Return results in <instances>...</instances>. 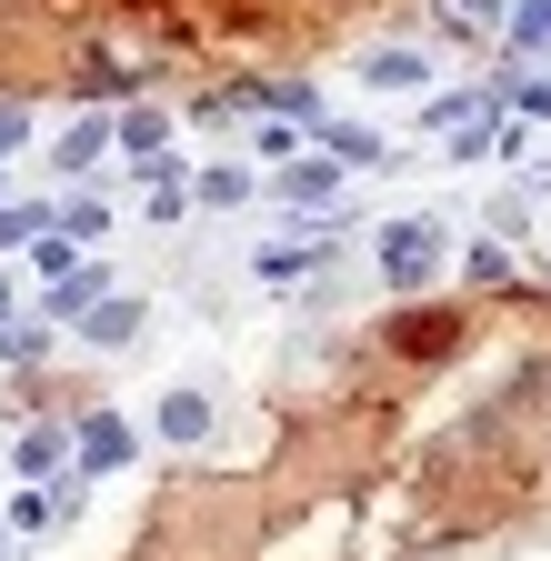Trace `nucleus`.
Listing matches in <instances>:
<instances>
[{"instance_id": "1", "label": "nucleus", "mask_w": 551, "mask_h": 561, "mask_svg": "<svg viewBox=\"0 0 551 561\" xmlns=\"http://www.w3.org/2000/svg\"><path fill=\"white\" fill-rule=\"evenodd\" d=\"M432 271H441V231H432V221H391V231H381V280L422 291Z\"/></svg>"}, {"instance_id": "2", "label": "nucleus", "mask_w": 551, "mask_h": 561, "mask_svg": "<svg viewBox=\"0 0 551 561\" xmlns=\"http://www.w3.org/2000/svg\"><path fill=\"white\" fill-rule=\"evenodd\" d=\"M451 341H461L451 311H401V321H391V351H401V362H441Z\"/></svg>"}, {"instance_id": "3", "label": "nucleus", "mask_w": 551, "mask_h": 561, "mask_svg": "<svg viewBox=\"0 0 551 561\" xmlns=\"http://www.w3.org/2000/svg\"><path fill=\"white\" fill-rule=\"evenodd\" d=\"M161 432L171 442H211V401H200V391H171L161 401Z\"/></svg>"}, {"instance_id": "4", "label": "nucleus", "mask_w": 551, "mask_h": 561, "mask_svg": "<svg viewBox=\"0 0 551 561\" xmlns=\"http://www.w3.org/2000/svg\"><path fill=\"white\" fill-rule=\"evenodd\" d=\"M91 341H101V351L141 341V301H91Z\"/></svg>"}, {"instance_id": "5", "label": "nucleus", "mask_w": 551, "mask_h": 561, "mask_svg": "<svg viewBox=\"0 0 551 561\" xmlns=\"http://www.w3.org/2000/svg\"><path fill=\"white\" fill-rule=\"evenodd\" d=\"M81 461H91V471L130 461V432H120V421H91V432H81Z\"/></svg>"}, {"instance_id": "6", "label": "nucleus", "mask_w": 551, "mask_h": 561, "mask_svg": "<svg viewBox=\"0 0 551 561\" xmlns=\"http://www.w3.org/2000/svg\"><path fill=\"white\" fill-rule=\"evenodd\" d=\"M101 140H111V121H81L71 140H60V161H71V171H81V161H101Z\"/></svg>"}, {"instance_id": "7", "label": "nucleus", "mask_w": 551, "mask_h": 561, "mask_svg": "<svg viewBox=\"0 0 551 561\" xmlns=\"http://www.w3.org/2000/svg\"><path fill=\"white\" fill-rule=\"evenodd\" d=\"M441 11H451V31H492V21H502V0H441Z\"/></svg>"}, {"instance_id": "8", "label": "nucleus", "mask_w": 551, "mask_h": 561, "mask_svg": "<svg viewBox=\"0 0 551 561\" xmlns=\"http://www.w3.org/2000/svg\"><path fill=\"white\" fill-rule=\"evenodd\" d=\"M331 181H341L331 161H301V171H291V201H331Z\"/></svg>"}, {"instance_id": "9", "label": "nucleus", "mask_w": 551, "mask_h": 561, "mask_svg": "<svg viewBox=\"0 0 551 561\" xmlns=\"http://www.w3.org/2000/svg\"><path fill=\"white\" fill-rule=\"evenodd\" d=\"M371 81H391V91H411V81H422V60H411V50H381V60H371Z\"/></svg>"}, {"instance_id": "10", "label": "nucleus", "mask_w": 551, "mask_h": 561, "mask_svg": "<svg viewBox=\"0 0 551 561\" xmlns=\"http://www.w3.org/2000/svg\"><path fill=\"white\" fill-rule=\"evenodd\" d=\"M91 301H101V280H91V271H71V280L50 291V311H91Z\"/></svg>"}, {"instance_id": "11", "label": "nucleus", "mask_w": 551, "mask_h": 561, "mask_svg": "<svg viewBox=\"0 0 551 561\" xmlns=\"http://www.w3.org/2000/svg\"><path fill=\"white\" fill-rule=\"evenodd\" d=\"M21 130H31V111H11V101H0V151H11Z\"/></svg>"}]
</instances>
